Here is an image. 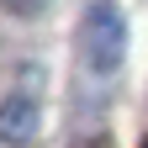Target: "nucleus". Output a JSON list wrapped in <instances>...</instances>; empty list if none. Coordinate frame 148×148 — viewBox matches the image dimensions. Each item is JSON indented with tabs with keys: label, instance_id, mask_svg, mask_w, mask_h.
<instances>
[{
	"label": "nucleus",
	"instance_id": "obj_1",
	"mask_svg": "<svg viewBox=\"0 0 148 148\" xmlns=\"http://www.w3.org/2000/svg\"><path fill=\"white\" fill-rule=\"evenodd\" d=\"M122 58H127V21L111 0H95L85 11V64H90V74L106 79L122 69Z\"/></svg>",
	"mask_w": 148,
	"mask_h": 148
},
{
	"label": "nucleus",
	"instance_id": "obj_2",
	"mask_svg": "<svg viewBox=\"0 0 148 148\" xmlns=\"http://www.w3.org/2000/svg\"><path fill=\"white\" fill-rule=\"evenodd\" d=\"M32 138H37V101L16 90V95L0 101V143H16V148H21Z\"/></svg>",
	"mask_w": 148,
	"mask_h": 148
},
{
	"label": "nucleus",
	"instance_id": "obj_3",
	"mask_svg": "<svg viewBox=\"0 0 148 148\" xmlns=\"http://www.w3.org/2000/svg\"><path fill=\"white\" fill-rule=\"evenodd\" d=\"M5 5H11V11H37L42 0H5Z\"/></svg>",
	"mask_w": 148,
	"mask_h": 148
},
{
	"label": "nucleus",
	"instance_id": "obj_4",
	"mask_svg": "<svg viewBox=\"0 0 148 148\" xmlns=\"http://www.w3.org/2000/svg\"><path fill=\"white\" fill-rule=\"evenodd\" d=\"M143 148H148V143H143Z\"/></svg>",
	"mask_w": 148,
	"mask_h": 148
}]
</instances>
